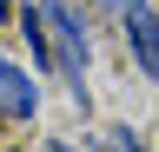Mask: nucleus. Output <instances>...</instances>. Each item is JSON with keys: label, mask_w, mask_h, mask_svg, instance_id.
I'll list each match as a JSON object with an SVG mask.
<instances>
[{"label": "nucleus", "mask_w": 159, "mask_h": 152, "mask_svg": "<svg viewBox=\"0 0 159 152\" xmlns=\"http://www.w3.org/2000/svg\"><path fill=\"white\" fill-rule=\"evenodd\" d=\"M40 112V80L27 66H13V60H0V119H13V126H27Z\"/></svg>", "instance_id": "nucleus-3"}, {"label": "nucleus", "mask_w": 159, "mask_h": 152, "mask_svg": "<svg viewBox=\"0 0 159 152\" xmlns=\"http://www.w3.org/2000/svg\"><path fill=\"white\" fill-rule=\"evenodd\" d=\"M13 13H20V0H0V20H13Z\"/></svg>", "instance_id": "nucleus-4"}, {"label": "nucleus", "mask_w": 159, "mask_h": 152, "mask_svg": "<svg viewBox=\"0 0 159 152\" xmlns=\"http://www.w3.org/2000/svg\"><path fill=\"white\" fill-rule=\"evenodd\" d=\"M119 20H126V46H133V66L159 80V13L146 0H119Z\"/></svg>", "instance_id": "nucleus-2"}, {"label": "nucleus", "mask_w": 159, "mask_h": 152, "mask_svg": "<svg viewBox=\"0 0 159 152\" xmlns=\"http://www.w3.org/2000/svg\"><path fill=\"white\" fill-rule=\"evenodd\" d=\"M47 27H53V60H60V73L73 86V106H86V20H80L66 0H53Z\"/></svg>", "instance_id": "nucleus-1"}]
</instances>
